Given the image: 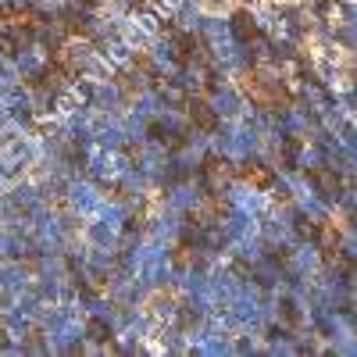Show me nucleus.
Returning a JSON list of instances; mask_svg holds the SVG:
<instances>
[{
    "label": "nucleus",
    "mask_w": 357,
    "mask_h": 357,
    "mask_svg": "<svg viewBox=\"0 0 357 357\" xmlns=\"http://www.w3.org/2000/svg\"><path fill=\"white\" fill-rule=\"evenodd\" d=\"M197 178H200V190H215L218 193L229 178H236V165L218 158V154H207L200 161V168H197Z\"/></svg>",
    "instance_id": "nucleus-1"
},
{
    "label": "nucleus",
    "mask_w": 357,
    "mask_h": 357,
    "mask_svg": "<svg viewBox=\"0 0 357 357\" xmlns=\"http://www.w3.org/2000/svg\"><path fill=\"white\" fill-rule=\"evenodd\" d=\"M304 175H307V183H311L321 197L340 200V197H343V186L350 190V178H343V175L336 172V165H311Z\"/></svg>",
    "instance_id": "nucleus-2"
},
{
    "label": "nucleus",
    "mask_w": 357,
    "mask_h": 357,
    "mask_svg": "<svg viewBox=\"0 0 357 357\" xmlns=\"http://www.w3.org/2000/svg\"><path fill=\"white\" fill-rule=\"evenodd\" d=\"M229 29H232L236 43H243V47H254V43L264 40V29H261V22L250 8H236L232 18H229Z\"/></svg>",
    "instance_id": "nucleus-3"
},
{
    "label": "nucleus",
    "mask_w": 357,
    "mask_h": 357,
    "mask_svg": "<svg viewBox=\"0 0 357 357\" xmlns=\"http://www.w3.org/2000/svg\"><path fill=\"white\" fill-rule=\"evenodd\" d=\"M186 114H190V126L197 129V132H204V136H215L218 132V126H222V118H218V111L207 104V97H186Z\"/></svg>",
    "instance_id": "nucleus-4"
},
{
    "label": "nucleus",
    "mask_w": 357,
    "mask_h": 357,
    "mask_svg": "<svg viewBox=\"0 0 357 357\" xmlns=\"http://www.w3.org/2000/svg\"><path fill=\"white\" fill-rule=\"evenodd\" d=\"M236 178L247 183V186H254V190H272L275 186V168L257 161V158H247L243 165H236Z\"/></svg>",
    "instance_id": "nucleus-5"
},
{
    "label": "nucleus",
    "mask_w": 357,
    "mask_h": 357,
    "mask_svg": "<svg viewBox=\"0 0 357 357\" xmlns=\"http://www.w3.org/2000/svg\"><path fill=\"white\" fill-rule=\"evenodd\" d=\"M304 146H307V139L304 136H282L279 139V165L286 168V172H296L301 168V154H304Z\"/></svg>",
    "instance_id": "nucleus-6"
},
{
    "label": "nucleus",
    "mask_w": 357,
    "mask_h": 357,
    "mask_svg": "<svg viewBox=\"0 0 357 357\" xmlns=\"http://www.w3.org/2000/svg\"><path fill=\"white\" fill-rule=\"evenodd\" d=\"M172 264L178 268V272H193V264H197V247H190V243H175V250H172Z\"/></svg>",
    "instance_id": "nucleus-7"
},
{
    "label": "nucleus",
    "mask_w": 357,
    "mask_h": 357,
    "mask_svg": "<svg viewBox=\"0 0 357 357\" xmlns=\"http://www.w3.org/2000/svg\"><path fill=\"white\" fill-rule=\"evenodd\" d=\"M279 314H282V325H286V329H301V325H304V314H301V307H296L293 301H279Z\"/></svg>",
    "instance_id": "nucleus-8"
},
{
    "label": "nucleus",
    "mask_w": 357,
    "mask_h": 357,
    "mask_svg": "<svg viewBox=\"0 0 357 357\" xmlns=\"http://www.w3.org/2000/svg\"><path fill=\"white\" fill-rule=\"evenodd\" d=\"M86 336L93 340V343H111V325L104 318H89L86 321Z\"/></svg>",
    "instance_id": "nucleus-9"
},
{
    "label": "nucleus",
    "mask_w": 357,
    "mask_h": 357,
    "mask_svg": "<svg viewBox=\"0 0 357 357\" xmlns=\"http://www.w3.org/2000/svg\"><path fill=\"white\" fill-rule=\"evenodd\" d=\"M146 136H151L154 143H161V146H168L172 143V136H175V129H168L161 118H154V122H146Z\"/></svg>",
    "instance_id": "nucleus-10"
},
{
    "label": "nucleus",
    "mask_w": 357,
    "mask_h": 357,
    "mask_svg": "<svg viewBox=\"0 0 357 357\" xmlns=\"http://www.w3.org/2000/svg\"><path fill=\"white\" fill-rule=\"evenodd\" d=\"M268 261H275V264H289L293 261V254H289V247H268Z\"/></svg>",
    "instance_id": "nucleus-11"
},
{
    "label": "nucleus",
    "mask_w": 357,
    "mask_h": 357,
    "mask_svg": "<svg viewBox=\"0 0 357 357\" xmlns=\"http://www.w3.org/2000/svg\"><path fill=\"white\" fill-rule=\"evenodd\" d=\"M25 350H43V333H40V329H33V333H29V340H25Z\"/></svg>",
    "instance_id": "nucleus-12"
},
{
    "label": "nucleus",
    "mask_w": 357,
    "mask_h": 357,
    "mask_svg": "<svg viewBox=\"0 0 357 357\" xmlns=\"http://www.w3.org/2000/svg\"><path fill=\"white\" fill-rule=\"evenodd\" d=\"M75 4H79L82 11H97V8L104 4V0H75Z\"/></svg>",
    "instance_id": "nucleus-13"
},
{
    "label": "nucleus",
    "mask_w": 357,
    "mask_h": 357,
    "mask_svg": "<svg viewBox=\"0 0 357 357\" xmlns=\"http://www.w3.org/2000/svg\"><path fill=\"white\" fill-rule=\"evenodd\" d=\"M11 347V336H8V325L0 321V350H8Z\"/></svg>",
    "instance_id": "nucleus-14"
}]
</instances>
